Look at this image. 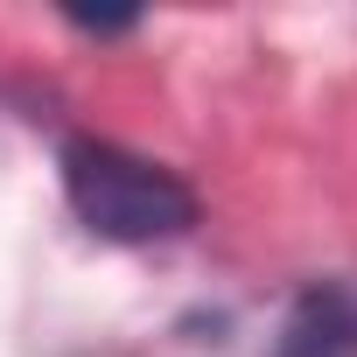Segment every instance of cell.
I'll return each instance as SVG.
<instances>
[{"instance_id": "1", "label": "cell", "mask_w": 357, "mask_h": 357, "mask_svg": "<svg viewBox=\"0 0 357 357\" xmlns=\"http://www.w3.org/2000/svg\"><path fill=\"white\" fill-rule=\"evenodd\" d=\"M63 197H70L77 225L105 245H168V238L197 231V211H204L175 168H161L119 140H98V133L63 140Z\"/></svg>"}, {"instance_id": "2", "label": "cell", "mask_w": 357, "mask_h": 357, "mask_svg": "<svg viewBox=\"0 0 357 357\" xmlns=\"http://www.w3.org/2000/svg\"><path fill=\"white\" fill-rule=\"evenodd\" d=\"M266 357H357V273L308 280Z\"/></svg>"}, {"instance_id": "3", "label": "cell", "mask_w": 357, "mask_h": 357, "mask_svg": "<svg viewBox=\"0 0 357 357\" xmlns=\"http://www.w3.org/2000/svg\"><path fill=\"white\" fill-rule=\"evenodd\" d=\"M70 29H84V36H133L140 22L133 15H70Z\"/></svg>"}]
</instances>
